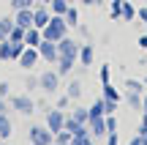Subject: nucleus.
<instances>
[{
  "mask_svg": "<svg viewBox=\"0 0 147 145\" xmlns=\"http://www.w3.org/2000/svg\"><path fill=\"white\" fill-rule=\"evenodd\" d=\"M44 38H49V41H60L63 36H68V22H65V16L60 14H52V19L47 22V27H44Z\"/></svg>",
  "mask_w": 147,
  "mask_h": 145,
  "instance_id": "obj_1",
  "label": "nucleus"
},
{
  "mask_svg": "<svg viewBox=\"0 0 147 145\" xmlns=\"http://www.w3.org/2000/svg\"><path fill=\"white\" fill-rule=\"evenodd\" d=\"M8 110L19 115H33L36 112V101H33L30 93H16V96H8Z\"/></svg>",
  "mask_w": 147,
  "mask_h": 145,
  "instance_id": "obj_2",
  "label": "nucleus"
},
{
  "mask_svg": "<svg viewBox=\"0 0 147 145\" xmlns=\"http://www.w3.org/2000/svg\"><path fill=\"white\" fill-rule=\"evenodd\" d=\"M60 80H63V77H60L55 69H47V71L38 74V88H41L47 96H55V93L60 91Z\"/></svg>",
  "mask_w": 147,
  "mask_h": 145,
  "instance_id": "obj_3",
  "label": "nucleus"
},
{
  "mask_svg": "<svg viewBox=\"0 0 147 145\" xmlns=\"http://www.w3.org/2000/svg\"><path fill=\"white\" fill-rule=\"evenodd\" d=\"M27 140H30V145H52L55 142V134L47 129V123H33L30 129H27Z\"/></svg>",
  "mask_w": 147,
  "mask_h": 145,
  "instance_id": "obj_4",
  "label": "nucleus"
},
{
  "mask_svg": "<svg viewBox=\"0 0 147 145\" xmlns=\"http://www.w3.org/2000/svg\"><path fill=\"white\" fill-rule=\"evenodd\" d=\"M65 115H68V112H65V110H60V107H49V110H47V118H44V123H47V129L52 131V134L63 129Z\"/></svg>",
  "mask_w": 147,
  "mask_h": 145,
  "instance_id": "obj_5",
  "label": "nucleus"
},
{
  "mask_svg": "<svg viewBox=\"0 0 147 145\" xmlns=\"http://www.w3.org/2000/svg\"><path fill=\"white\" fill-rule=\"evenodd\" d=\"M79 47H82V44H79L76 38L63 36L57 41V58H79Z\"/></svg>",
  "mask_w": 147,
  "mask_h": 145,
  "instance_id": "obj_6",
  "label": "nucleus"
},
{
  "mask_svg": "<svg viewBox=\"0 0 147 145\" xmlns=\"http://www.w3.org/2000/svg\"><path fill=\"white\" fill-rule=\"evenodd\" d=\"M38 55H41L44 63H57V41H49V38H44L41 44H38Z\"/></svg>",
  "mask_w": 147,
  "mask_h": 145,
  "instance_id": "obj_7",
  "label": "nucleus"
},
{
  "mask_svg": "<svg viewBox=\"0 0 147 145\" xmlns=\"http://www.w3.org/2000/svg\"><path fill=\"white\" fill-rule=\"evenodd\" d=\"M38 60H41V55H38V47H25V52L19 55V60H16V63H19L25 71H33Z\"/></svg>",
  "mask_w": 147,
  "mask_h": 145,
  "instance_id": "obj_8",
  "label": "nucleus"
},
{
  "mask_svg": "<svg viewBox=\"0 0 147 145\" xmlns=\"http://www.w3.org/2000/svg\"><path fill=\"white\" fill-rule=\"evenodd\" d=\"M49 19H52V11H49V5H44V3H36V5H33V25H36L38 30H44Z\"/></svg>",
  "mask_w": 147,
  "mask_h": 145,
  "instance_id": "obj_9",
  "label": "nucleus"
},
{
  "mask_svg": "<svg viewBox=\"0 0 147 145\" xmlns=\"http://www.w3.org/2000/svg\"><path fill=\"white\" fill-rule=\"evenodd\" d=\"M93 60H95V47H93V44H82V47H79L76 63L82 66V69H87V66H93Z\"/></svg>",
  "mask_w": 147,
  "mask_h": 145,
  "instance_id": "obj_10",
  "label": "nucleus"
},
{
  "mask_svg": "<svg viewBox=\"0 0 147 145\" xmlns=\"http://www.w3.org/2000/svg\"><path fill=\"white\" fill-rule=\"evenodd\" d=\"M87 129H90V137H106V115L104 118H90L87 120Z\"/></svg>",
  "mask_w": 147,
  "mask_h": 145,
  "instance_id": "obj_11",
  "label": "nucleus"
},
{
  "mask_svg": "<svg viewBox=\"0 0 147 145\" xmlns=\"http://www.w3.org/2000/svg\"><path fill=\"white\" fill-rule=\"evenodd\" d=\"M14 25H19V27H33V8H19V11H14Z\"/></svg>",
  "mask_w": 147,
  "mask_h": 145,
  "instance_id": "obj_12",
  "label": "nucleus"
},
{
  "mask_svg": "<svg viewBox=\"0 0 147 145\" xmlns=\"http://www.w3.org/2000/svg\"><path fill=\"white\" fill-rule=\"evenodd\" d=\"M14 134V120L8 112H0V140H8Z\"/></svg>",
  "mask_w": 147,
  "mask_h": 145,
  "instance_id": "obj_13",
  "label": "nucleus"
},
{
  "mask_svg": "<svg viewBox=\"0 0 147 145\" xmlns=\"http://www.w3.org/2000/svg\"><path fill=\"white\" fill-rule=\"evenodd\" d=\"M87 112H90V118H104V115H106V99L98 96V99L87 107Z\"/></svg>",
  "mask_w": 147,
  "mask_h": 145,
  "instance_id": "obj_14",
  "label": "nucleus"
},
{
  "mask_svg": "<svg viewBox=\"0 0 147 145\" xmlns=\"http://www.w3.org/2000/svg\"><path fill=\"white\" fill-rule=\"evenodd\" d=\"M41 41H44V33L38 30L36 25H33V27H27V30H25V44H27V47H38Z\"/></svg>",
  "mask_w": 147,
  "mask_h": 145,
  "instance_id": "obj_15",
  "label": "nucleus"
},
{
  "mask_svg": "<svg viewBox=\"0 0 147 145\" xmlns=\"http://www.w3.org/2000/svg\"><path fill=\"white\" fill-rule=\"evenodd\" d=\"M55 66H57L55 71H57L60 77H65V74H71V71H74V66H76V58H57V63H55Z\"/></svg>",
  "mask_w": 147,
  "mask_h": 145,
  "instance_id": "obj_16",
  "label": "nucleus"
},
{
  "mask_svg": "<svg viewBox=\"0 0 147 145\" xmlns=\"http://www.w3.org/2000/svg\"><path fill=\"white\" fill-rule=\"evenodd\" d=\"M101 96L106 99V101H123V96H120V91H117L112 82H104L101 85Z\"/></svg>",
  "mask_w": 147,
  "mask_h": 145,
  "instance_id": "obj_17",
  "label": "nucleus"
},
{
  "mask_svg": "<svg viewBox=\"0 0 147 145\" xmlns=\"http://www.w3.org/2000/svg\"><path fill=\"white\" fill-rule=\"evenodd\" d=\"M82 82H79V80H71L68 82V85H65V96H68L71 99V101H76V99H82Z\"/></svg>",
  "mask_w": 147,
  "mask_h": 145,
  "instance_id": "obj_18",
  "label": "nucleus"
},
{
  "mask_svg": "<svg viewBox=\"0 0 147 145\" xmlns=\"http://www.w3.org/2000/svg\"><path fill=\"white\" fill-rule=\"evenodd\" d=\"M123 88H125V93H139V96L147 91V85H144L142 80H131V77L125 80V85H123Z\"/></svg>",
  "mask_w": 147,
  "mask_h": 145,
  "instance_id": "obj_19",
  "label": "nucleus"
},
{
  "mask_svg": "<svg viewBox=\"0 0 147 145\" xmlns=\"http://www.w3.org/2000/svg\"><path fill=\"white\" fill-rule=\"evenodd\" d=\"M120 19H123V22H134V19H136V8H134V3H131V0H123Z\"/></svg>",
  "mask_w": 147,
  "mask_h": 145,
  "instance_id": "obj_20",
  "label": "nucleus"
},
{
  "mask_svg": "<svg viewBox=\"0 0 147 145\" xmlns=\"http://www.w3.org/2000/svg\"><path fill=\"white\" fill-rule=\"evenodd\" d=\"M68 5H71V0H49V11L52 14H60V16L68 11Z\"/></svg>",
  "mask_w": 147,
  "mask_h": 145,
  "instance_id": "obj_21",
  "label": "nucleus"
},
{
  "mask_svg": "<svg viewBox=\"0 0 147 145\" xmlns=\"http://www.w3.org/2000/svg\"><path fill=\"white\" fill-rule=\"evenodd\" d=\"M65 22H68V27H79V8H76V5H68V11H65Z\"/></svg>",
  "mask_w": 147,
  "mask_h": 145,
  "instance_id": "obj_22",
  "label": "nucleus"
},
{
  "mask_svg": "<svg viewBox=\"0 0 147 145\" xmlns=\"http://www.w3.org/2000/svg\"><path fill=\"white\" fill-rule=\"evenodd\" d=\"M11 27H14V16H3V19H0V41H5V38H8Z\"/></svg>",
  "mask_w": 147,
  "mask_h": 145,
  "instance_id": "obj_23",
  "label": "nucleus"
},
{
  "mask_svg": "<svg viewBox=\"0 0 147 145\" xmlns=\"http://www.w3.org/2000/svg\"><path fill=\"white\" fill-rule=\"evenodd\" d=\"M68 115H71V118H76L79 123H87V120H90V112H87V107H74Z\"/></svg>",
  "mask_w": 147,
  "mask_h": 145,
  "instance_id": "obj_24",
  "label": "nucleus"
},
{
  "mask_svg": "<svg viewBox=\"0 0 147 145\" xmlns=\"http://www.w3.org/2000/svg\"><path fill=\"white\" fill-rule=\"evenodd\" d=\"M25 47H27L25 41H11V63H16V60H19V55L25 52Z\"/></svg>",
  "mask_w": 147,
  "mask_h": 145,
  "instance_id": "obj_25",
  "label": "nucleus"
},
{
  "mask_svg": "<svg viewBox=\"0 0 147 145\" xmlns=\"http://www.w3.org/2000/svg\"><path fill=\"white\" fill-rule=\"evenodd\" d=\"M125 101L131 110H136V112H142V96L139 93H125Z\"/></svg>",
  "mask_w": 147,
  "mask_h": 145,
  "instance_id": "obj_26",
  "label": "nucleus"
},
{
  "mask_svg": "<svg viewBox=\"0 0 147 145\" xmlns=\"http://www.w3.org/2000/svg\"><path fill=\"white\" fill-rule=\"evenodd\" d=\"M71 140H74V134H71V131H65V129L55 131V142H57V145H71Z\"/></svg>",
  "mask_w": 147,
  "mask_h": 145,
  "instance_id": "obj_27",
  "label": "nucleus"
},
{
  "mask_svg": "<svg viewBox=\"0 0 147 145\" xmlns=\"http://www.w3.org/2000/svg\"><path fill=\"white\" fill-rule=\"evenodd\" d=\"M0 60H3V63H11V41L8 38L0 41Z\"/></svg>",
  "mask_w": 147,
  "mask_h": 145,
  "instance_id": "obj_28",
  "label": "nucleus"
},
{
  "mask_svg": "<svg viewBox=\"0 0 147 145\" xmlns=\"http://www.w3.org/2000/svg\"><path fill=\"white\" fill-rule=\"evenodd\" d=\"M11 11H19V8H33L36 5V0H8Z\"/></svg>",
  "mask_w": 147,
  "mask_h": 145,
  "instance_id": "obj_29",
  "label": "nucleus"
},
{
  "mask_svg": "<svg viewBox=\"0 0 147 145\" xmlns=\"http://www.w3.org/2000/svg\"><path fill=\"white\" fill-rule=\"evenodd\" d=\"M8 41H25V27L14 25V27H11V33H8Z\"/></svg>",
  "mask_w": 147,
  "mask_h": 145,
  "instance_id": "obj_30",
  "label": "nucleus"
},
{
  "mask_svg": "<svg viewBox=\"0 0 147 145\" xmlns=\"http://www.w3.org/2000/svg\"><path fill=\"white\" fill-rule=\"evenodd\" d=\"M120 11H123V0H109V14H112V19H120Z\"/></svg>",
  "mask_w": 147,
  "mask_h": 145,
  "instance_id": "obj_31",
  "label": "nucleus"
},
{
  "mask_svg": "<svg viewBox=\"0 0 147 145\" xmlns=\"http://www.w3.org/2000/svg\"><path fill=\"white\" fill-rule=\"evenodd\" d=\"M109 77H112V71H109V63H104V66H101V71H98V80H101V85H104V82H109Z\"/></svg>",
  "mask_w": 147,
  "mask_h": 145,
  "instance_id": "obj_32",
  "label": "nucleus"
},
{
  "mask_svg": "<svg viewBox=\"0 0 147 145\" xmlns=\"http://www.w3.org/2000/svg\"><path fill=\"white\" fill-rule=\"evenodd\" d=\"M8 96H11V82L0 80V99H8Z\"/></svg>",
  "mask_w": 147,
  "mask_h": 145,
  "instance_id": "obj_33",
  "label": "nucleus"
},
{
  "mask_svg": "<svg viewBox=\"0 0 147 145\" xmlns=\"http://www.w3.org/2000/svg\"><path fill=\"white\" fill-rule=\"evenodd\" d=\"M71 145H95V142H93V137H74Z\"/></svg>",
  "mask_w": 147,
  "mask_h": 145,
  "instance_id": "obj_34",
  "label": "nucleus"
},
{
  "mask_svg": "<svg viewBox=\"0 0 147 145\" xmlns=\"http://www.w3.org/2000/svg\"><path fill=\"white\" fill-rule=\"evenodd\" d=\"M106 131H117V118L115 115H106Z\"/></svg>",
  "mask_w": 147,
  "mask_h": 145,
  "instance_id": "obj_35",
  "label": "nucleus"
},
{
  "mask_svg": "<svg viewBox=\"0 0 147 145\" xmlns=\"http://www.w3.org/2000/svg\"><path fill=\"white\" fill-rule=\"evenodd\" d=\"M25 88H27V91H36V88H38V77H27V80H25Z\"/></svg>",
  "mask_w": 147,
  "mask_h": 145,
  "instance_id": "obj_36",
  "label": "nucleus"
},
{
  "mask_svg": "<svg viewBox=\"0 0 147 145\" xmlns=\"http://www.w3.org/2000/svg\"><path fill=\"white\" fill-rule=\"evenodd\" d=\"M117 107H120V101H106V115H115Z\"/></svg>",
  "mask_w": 147,
  "mask_h": 145,
  "instance_id": "obj_37",
  "label": "nucleus"
},
{
  "mask_svg": "<svg viewBox=\"0 0 147 145\" xmlns=\"http://www.w3.org/2000/svg\"><path fill=\"white\" fill-rule=\"evenodd\" d=\"M68 104H71V99H68V96L63 93V96L57 99V107H60V110H68Z\"/></svg>",
  "mask_w": 147,
  "mask_h": 145,
  "instance_id": "obj_38",
  "label": "nucleus"
},
{
  "mask_svg": "<svg viewBox=\"0 0 147 145\" xmlns=\"http://www.w3.org/2000/svg\"><path fill=\"white\" fill-rule=\"evenodd\" d=\"M136 134L142 137V145H147V126H142V123H139V129H136Z\"/></svg>",
  "mask_w": 147,
  "mask_h": 145,
  "instance_id": "obj_39",
  "label": "nucleus"
},
{
  "mask_svg": "<svg viewBox=\"0 0 147 145\" xmlns=\"http://www.w3.org/2000/svg\"><path fill=\"white\" fill-rule=\"evenodd\" d=\"M136 19H142L144 25H147V8H139V11H136Z\"/></svg>",
  "mask_w": 147,
  "mask_h": 145,
  "instance_id": "obj_40",
  "label": "nucleus"
},
{
  "mask_svg": "<svg viewBox=\"0 0 147 145\" xmlns=\"http://www.w3.org/2000/svg\"><path fill=\"white\" fill-rule=\"evenodd\" d=\"M125 145H142V137H139V134H134V137H131V140H128Z\"/></svg>",
  "mask_w": 147,
  "mask_h": 145,
  "instance_id": "obj_41",
  "label": "nucleus"
},
{
  "mask_svg": "<svg viewBox=\"0 0 147 145\" xmlns=\"http://www.w3.org/2000/svg\"><path fill=\"white\" fill-rule=\"evenodd\" d=\"M142 126H147V104H142Z\"/></svg>",
  "mask_w": 147,
  "mask_h": 145,
  "instance_id": "obj_42",
  "label": "nucleus"
},
{
  "mask_svg": "<svg viewBox=\"0 0 147 145\" xmlns=\"http://www.w3.org/2000/svg\"><path fill=\"white\" fill-rule=\"evenodd\" d=\"M136 44H139L142 49H147V36H139V41H136Z\"/></svg>",
  "mask_w": 147,
  "mask_h": 145,
  "instance_id": "obj_43",
  "label": "nucleus"
},
{
  "mask_svg": "<svg viewBox=\"0 0 147 145\" xmlns=\"http://www.w3.org/2000/svg\"><path fill=\"white\" fill-rule=\"evenodd\" d=\"M8 110V99H0V112H5Z\"/></svg>",
  "mask_w": 147,
  "mask_h": 145,
  "instance_id": "obj_44",
  "label": "nucleus"
},
{
  "mask_svg": "<svg viewBox=\"0 0 147 145\" xmlns=\"http://www.w3.org/2000/svg\"><path fill=\"white\" fill-rule=\"evenodd\" d=\"M82 5H98V0H79Z\"/></svg>",
  "mask_w": 147,
  "mask_h": 145,
  "instance_id": "obj_45",
  "label": "nucleus"
},
{
  "mask_svg": "<svg viewBox=\"0 0 147 145\" xmlns=\"http://www.w3.org/2000/svg\"><path fill=\"white\" fill-rule=\"evenodd\" d=\"M36 3H44V5H49V0H36Z\"/></svg>",
  "mask_w": 147,
  "mask_h": 145,
  "instance_id": "obj_46",
  "label": "nucleus"
},
{
  "mask_svg": "<svg viewBox=\"0 0 147 145\" xmlns=\"http://www.w3.org/2000/svg\"><path fill=\"white\" fill-rule=\"evenodd\" d=\"M0 145H8V142H5V140H0Z\"/></svg>",
  "mask_w": 147,
  "mask_h": 145,
  "instance_id": "obj_47",
  "label": "nucleus"
},
{
  "mask_svg": "<svg viewBox=\"0 0 147 145\" xmlns=\"http://www.w3.org/2000/svg\"><path fill=\"white\" fill-rule=\"evenodd\" d=\"M101 3H106V0H98V5H101Z\"/></svg>",
  "mask_w": 147,
  "mask_h": 145,
  "instance_id": "obj_48",
  "label": "nucleus"
},
{
  "mask_svg": "<svg viewBox=\"0 0 147 145\" xmlns=\"http://www.w3.org/2000/svg\"><path fill=\"white\" fill-rule=\"evenodd\" d=\"M142 82H144V85H147V77H144V80H142Z\"/></svg>",
  "mask_w": 147,
  "mask_h": 145,
  "instance_id": "obj_49",
  "label": "nucleus"
},
{
  "mask_svg": "<svg viewBox=\"0 0 147 145\" xmlns=\"http://www.w3.org/2000/svg\"><path fill=\"white\" fill-rule=\"evenodd\" d=\"M71 3H76V0H71Z\"/></svg>",
  "mask_w": 147,
  "mask_h": 145,
  "instance_id": "obj_50",
  "label": "nucleus"
},
{
  "mask_svg": "<svg viewBox=\"0 0 147 145\" xmlns=\"http://www.w3.org/2000/svg\"><path fill=\"white\" fill-rule=\"evenodd\" d=\"M52 145H57V142H52Z\"/></svg>",
  "mask_w": 147,
  "mask_h": 145,
  "instance_id": "obj_51",
  "label": "nucleus"
}]
</instances>
